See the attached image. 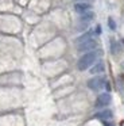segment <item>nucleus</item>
I'll return each mask as SVG.
<instances>
[{
	"label": "nucleus",
	"instance_id": "9",
	"mask_svg": "<svg viewBox=\"0 0 124 126\" xmlns=\"http://www.w3.org/2000/svg\"><path fill=\"white\" fill-rule=\"evenodd\" d=\"M89 38H92V31H88V33H85L84 35H81L80 38L75 39V42H77V44H81V42L86 41V39H89Z\"/></svg>",
	"mask_w": 124,
	"mask_h": 126
},
{
	"label": "nucleus",
	"instance_id": "7",
	"mask_svg": "<svg viewBox=\"0 0 124 126\" xmlns=\"http://www.w3.org/2000/svg\"><path fill=\"white\" fill-rule=\"evenodd\" d=\"M96 117L100 118V119H109V118H112V111L111 110H104L101 112H97Z\"/></svg>",
	"mask_w": 124,
	"mask_h": 126
},
{
	"label": "nucleus",
	"instance_id": "4",
	"mask_svg": "<svg viewBox=\"0 0 124 126\" xmlns=\"http://www.w3.org/2000/svg\"><path fill=\"white\" fill-rule=\"evenodd\" d=\"M111 103V95L108 92H102L96 99V107H105Z\"/></svg>",
	"mask_w": 124,
	"mask_h": 126
},
{
	"label": "nucleus",
	"instance_id": "8",
	"mask_svg": "<svg viewBox=\"0 0 124 126\" xmlns=\"http://www.w3.org/2000/svg\"><path fill=\"white\" fill-rule=\"evenodd\" d=\"M93 18H94V14L92 11H86L84 14H81V20L82 22H90Z\"/></svg>",
	"mask_w": 124,
	"mask_h": 126
},
{
	"label": "nucleus",
	"instance_id": "11",
	"mask_svg": "<svg viewBox=\"0 0 124 126\" xmlns=\"http://www.w3.org/2000/svg\"><path fill=\"white\" fill-rule=\"evenodd\" d=\"M100 31H101V30H100V26H97V27H96V33L100 34Z\"/></svg>",
	"mask_w": 124,
	"mask_h": 126
},
{
	"label": "nucleus",
	"instance_id": "2",
	"mask_svg": "<svg viewBox=\"0 0 124 126\" xmlns=\"http://www.w3.org/2000/svg\"><path fill=\"white\" fill-rule=\"evenodd\" d=\"M97 47V42L94 41V39L89 38L86 39V41L81 42L80 45H78V52H92V50H94Z\"/></svg>",
	"mask_w": 124,
	"mask_h": 126
},
{
	"label": "nucleus",
	"instance_id": "1",
	"mask_svg": "<svg viewBox=\"0 0 124 126\" xmlns=\"http://www.w3.org/2000/svg\"><path fill=\"white\" fill-rule=\"evenodd\" d=\"M97 60V52L92 50V52H86L82 57L78 60L77 63V68L80 71H86L88 68H90V65Z\"/></svg>",
	"mask_w": 124,
	"mask_h": 126
},
{
	"label": "nucleus",
	"instance_id": "5",
	"mask_svg": "<svg viewBox=\"0 0 124 126\" xmlns=\"http://www.w3.org/2000/svg\"><path fill=\"white\" fill-rule=\"evenodd\" d=\"M90 4L89 3H82V1H78V3L74 4V11L78 12V14H84V12L89 11L90 10Z\"/></svg>",
	"mask_w": 124,
	"mask_h": 126
},
{
	"label": "nucleus",
	"instance_id": "10",
	"mask_svg": "<svg viewBox=\"0 0 124 126\" xmlns=\"http://www.w3.org/2000/svg\"><path fill=\"white\" fill-rule=\"evenodd\" d=\"M108 25H109L111 30H115L116 29V23H115V20H113L112 18H108Z\"/></svg>",
	"mask_w": 124,
	"mask_h": 126
},
{
	"label": "nucleus",
	"instance_id": "6",
	"mask_svg": "<svg viewBox=\"0 0 124 126\" xmlns=\"http://www.w3.org/2000/svg\"><path fill=\"white\" fill-rule=\"evenodd\" d=\"M104 69H105L104 64H102V63H97L94 66H92V68H90V73H92V75L101 73V72H104Z\"/></svg>",
	"mask_w": 124,
	"mask_h": 126
},
{
	"label": "nucleus",
	"instance_id": "3",
	"mask_svg": "<svg viewBox=\"0 0 124 126\" xmlns=\"http://www.w3.org/2000/svg\"><path fill=\"white\" fill-rule=\"evenodd\" d=\"M104 83H105L104 77L97 76V77H93V79L89 80V81H88V87L90 88V90H93V91H99V90H101V87L104 85Z\"/></svg>",
	"mask_w": 124,
	"mask_h": 126
}]
</instances>
